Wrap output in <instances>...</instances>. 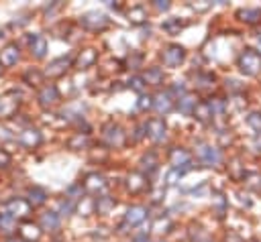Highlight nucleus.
Listing matches in <instances>:
<instances>
[{
	"mask_svg": "<svg viewBox=\"0 0 261 242\" xmlns=\"http://www.w3.org/2000/svg\"><path fill=\"white\" fill-rule=\"evenodd\" d=\"M257 53H259V55H261V37H259V39H257Z\"/></svg>",
	"mask_w": 261,
	"mask_h": 242,
	"instance_id": "55",
	"label": "nucleus"
},
{
	"mask_svg": "<svg viewBox=\"0 0 261 242\" xmlns=\"http://www.w3.org/2000/svg\"><path fill=\"white\" fill-rule=\"evenodd\" d=\"M80 216H90V214H94L96 211V201L94 199H80Z\"/></svg>",
	"mask_w": 261,
	"mask_h": 242,
	"instance_id": "40",
	"label": "nucleus"
},
{
	"mask_svg": "<svg viewBox=\"0 0 261 242\" xmlns=\"http://www.w3.org/2000/svg\"><path fill=\"white\" fill-rule=\"evenodd\" d=\"M161 59H163V65L167 67H177L184 59H186V49L181 45H167L161 53Z\"/></svg>",
	"mask_w": 261,
	"mask_h": 242,
	"instance_id": "11",
	"label": "nucleus"
},
{
	"mask_svg": "<svg viewBox=\"0 0 261 242\" xmlns=\"http://www.w3.org/2000/svg\"><path fill=\"white\" fill-rule=\"evenodd\" d=\"M67 146L71 150H82V148H88L90 146V136L86 132H75L67 138Z\"/></svg>",
	"mask_w": 261,
	"mask_h": 242,
	"instance_id": "27",
	"label": "nucleus"
},
{
	"mask_svg": "<svg viewBox=\"0 0 261 242\" xmlns=\"http://www.w3.org/2000/svg\"><path fill=\"white\" fill-rule=\"evenodd\" d=\"M192 116H194L198 122H202V124H206V122L214 120V118H212V110H210L208 102H198V106H196V110L192 112Z\"/></svg>",
	"mask_w": 261,
	"mask_h": 242,
	"instance_id": "29",
	"label": "nucleus"
},
{
	"mask_svg": "<svg viewBox=\"0 0 261 242\" xmlns=\"http://www.w3.org/2000/svg\"><path fill=\"white\" fill-rule=\"evenodd\" d=\"M108 16L104 12H98V10H88L80 16V24L86 28V31H92V33H100L108 26Z\"/></svg>",
	"mask_w": 261,
	"mask_h": 242,
	"instance_id": "5",
	"label": "nucleus"
},
{
	"mask_svg": "<svg viewBox=\"0 0 261 242\" xmlns=\"http://www.w3.org/2000/svg\"><path fill=\"white\" fill-rule=\"evenodd\" d=\"M106 177L102 175V173H98V171H92V173H88L86 177H84V181H82V187H84V191H88L90 195H96V193H102L104 189H106Z\"/></svg>",
	"mask_w": 261,
	"mask_h": 242,
	"instance_id": "9",
	"label": "nucleus"
},
{
	"mask_svg": "<svg viewBox=\"0 0 261 242\" xmlns=\"http://www.w3.org/2000/svg\"><path fill=\"white\" fill-rule=\"evenodd\" d=\"M237 67L241 69V73L253 77L261 71V55L255 49H245L237 59Z\"/></svg>",
	"mask_w": 261,
	"mask_h": 242,
	"instance_id": "1",
	"label": "nucleus"
},
{
	"mask_svg": "<svg viewBox=\"0 0 261 242\" xmlns=\"http://www.w3.org/2000/svg\"><path fill=\"white\" fill-rule=\"evenodd\" d=\"M143 65V55L137 51H130V55L126 57V67L128 69H139Z\"/></svg>",
	"mask_w": 261,
	"mask_h": 242,
	"instance_id": "41",
	"label": "nucleus"
},
{
	"mask_svg": "<svg viewBox=\"0 0 261 242\" xmlns=\"http://www.w3.org/2000/svg\"><path fill=\"white\" fill-rule=\"evenodd\" d=\"M41 232H43V230H41L37 224H31V222H24V224L18 228L20 240H39Z\"/></svg>",
	"mask_w": 261,
	"mask_h": 242,
	"instance_id": "28",
	"label": "nucleus"
},
{
	"mask_svg": "<svg viewBox=\"0 0 261 242\" xmlns=\"http://www.w3.org/2000/svg\"><path fill=\"white\" fill-rule=\"evenodd\" d=\"M137 108L141 110V112H147V110H151L153 108V96H145V94H141L139 96V100H137Z\"/></svg>",
	"mask_w": 261,
	"mask_h": 242,
	"instance_id": "42",
	"label": "nucleus"
},
{
	"mask_svg": "<svg viewBox=\"0 0 261 242\" xmlns=\"http://www.w3.org/2000/svg\"><path fill=\"white\" fill-rule=\"evenodd\" d=\"M96 61H98V51L92 49V47H88V49H82V51L75 55V59H73V67L80 69V71H84V69H90Z\"/></svg>",
	"mask_w": 261,
	"mask_h": 242,
	"instance_id": "15",
	"label": "nucleus"
},
{
	"mask_svg": "<svg viewBox=\"0 0 261 242\" xmlns=\"http://www.w3.org/2000/svg\"><path fill=\"white\" fill-rule=\"evenodd\" d=\"M145 134L153 140V142H163L167 138V124L163 118H151L145 124Z\"/></svg>",
	"mask_w": 261,
	"mask_h": 242,
	"instance_id": "7",
	"label": "nucleus"
},
{
	"mask_svg": "<svg viewBox=\"0 0 261 242\" xmlns=\"http://www.w3.org/2000/svg\"><path fill=\"white\" fill-rule=\"evenodd\" d=\"M128 87H130L133 92H137V94H143V89H145L147 85H145V81H143L141 75H133V77L128 79Z\"/></svg>",
	"mask_w": 261,
	"mask_h": 242,
	"instance_id": "44",
	"label": "nucleus"
},
{
	"mask_svg": "<svg viewBox=\"0 0 261 242\" xmlns=\"http://www.w3.org/2000/svg\"><path fill=\"white\" fill-rule=\"evenodd\" d=\"M192 6H194L196 10H200V12H202V10H206V8H210V6H212V2H206V4H192Z\"/></svg>",
	"mask_w": 261,
	"mask_h": 242,
	"instance_id": "52",
	"label": "nucleus"
},
{
	"mask_svg": "<svg viewBox=\"0 0 261 242\" xmlns=\"http://www.w3.org/2000/svg\"><path fill=\"white\" fill-rule=\"evenodd\" d=\"M153 171H157V157H155L153 153H147V155H143V159H141V173H143L145 177H149Z\"/></svg>",
	"mask_w": 261,
	"mask_h": 242,
	"instance_id": "31",
	"label": "nucleus"
},
{
	"mask_svg": "<svg viewBox=\"0 0 261 242\" xmlns=\"http://www.w3.org/2000/svg\"><path fill=\"white\" fill-rule=\"evenodd\" d=\"M153 108L159 112V114H167L175 108V98L169 94V89L165 92H159L153 96Z\"/></svg>",
	"mask_w": 261,
	"mask_h": 242,
	"instance_id": "16",
	"label": "nucleus"
},
{
	"mask_svg": "<svg viewBox=\"0 0 261 242\" xmlns=\"http://www.w3.org/2000/svg\"><path fill=\"white\" fill-rule=\"evenodd\" d=\"M65 197L71 199V201L80 199V197H82V183H80V185H69L67 191H65Z\"/></svg>",
	"mask_w": 261,
	"mask_h": 242,
	"instance_id": "47",
	"label": "nucleus"
},
{
	"mask_svg": "<svg viewBox=\"0 0 261 242\" xmlns=\"http://www.w3.org/2000/svg\"><path fill=\"white\" fill-rule=\"evenodd\" d=\"M251 146H253L257 153H261V132H255V136H253V140H251Z\"/></svg>",
	"mask_w": 261,
	"mask_h": 242,
	"instance_id": "51",
	"label": "nucleus"
},
{
	"mask_svg": "<svg viewBox=\"0 0 261 242\" xmlns=\"http://www.w3.org/2000/svg\"><path fill=\"white\" fill-rule=\"evenodd\" d=\"M194 81H196V87H198V89H208V87H212V83H214V75L200 71V73H196Z\"/></svg>",
	"mask_w": 261,
	"mask_h": 242,
	"instance_id": "37",
	"label": "nucleus"
},
{
	"mask_svg": "<svg viewBox=\"0 0 261 242\" xmlns=\"http://www.w3.org/2000/svg\"><path fill=\"white\" fill-rule=\"evenodd\" d=\"M27 201L31 203V207H41L47 201V191L43 187H39V185H33L27 191Z\"/></svg>",
	"mask_w": 261,
	"mask_h": 242,
	"instance_id": "21",
	"label": "nucleus"
},
{
	"mask_svg": "<svg viewBox=\"0 0 261 242\" xmlns=\"http://www.w3.org/2000/svg\"><path fill=\"white\" fill-rule=\"evenodd\" d=\"M59 226H61V216L57 211H45V214H41V218H39V228L41 230L55 232V230H59Z\"/></svg>",
	"mask_w": 261,
	"mask_h": 242,
	"instance_id": "20",
	"label": "nucleus"
},
{
	"mask_svg": "<svg viewBox=\"0 0 261 242\" xmlns=\"http://www.w3.org/2000/svg\"><path fill=\"white\" fill-rule=\"evenodd\" d=\"M22 81L27 85H33V87H39L43 81H45V73L37 67H29L24 73H22Z\"/></svg>",
	"mask_w": 261,
	"mask_h": 242,
	"instance_id": "24",
	"label": "nucleus"
},
{
	"mask_svg": "<svg viewBox=\"0 0 261 242\" xmlns=\"http://www.w3.org/2000/svg\"><path fill=\"white\" fill-rule=\"evenodd\" d=\"M37 100H39V106L41 108H51V106H55L61 100V94H59L57 85L47 83V85H41V89L37 94Z\"/></svg>",
	"mask_w": 261,
	"mask_h": 242,
	"instance_id": "12",
	"label": "nucleus"
},
{
	"mask_svg": "<svg viewBox=\"0 0 261 242\" xmlns=\"http://www.w3.org/2000/svg\"><path fill=\"white\" fill-rule=\"evenodd\" d=\"M20 106V96L16 92H6L0 96V120H6L14 116V112Z\"/></svg>",
	"mask_w": 261,
	"mask_h": 242,
	"instance_id": "6",
	"label": "nucleus"
},
{
	"mask_svg": "<svg viewBox=\"0 0 261 242\" xmlns=\"http://www.w3.org/2000/svg\"><path fill=\"white\" fill-rule=\"evenodd\" d=\"M31 211H33L31 203L27 199H22V197H12V199H8L4 203V216L12 218L14 222L16 220H27L31 216Z\"/></svg>",
	"mask_w": 261,
	"mask_h": 242,
	"instance_id": "4",
	"label": "nucleus"
},
{
	"mask_svg": "<svg viewBox=\"0 0 261 242\" xmlns=\"http://www.w3.org/2000/svg\"><path fill=\"white\" fill-rule=\"evenodd\" d=\"M247 124L255 130V132H261V112H251L247 116Z\"/></svg>",
	"mask_w": 261,
	"mask_h": 242,
	"instance_id": "45",
	"label": "nucleus"
},
{
	"mask_svg": "<svg viewBox=\"0 0 261 242\" xmlns=\"http://www.w3.org/2000/svg\"><path fill=\"white\" fill-rule=\"evenodd\" d=\"M6 242H22L20 238H10V240H6Z\"/></svg>",
	"mask_w": 261,
	"mask_h": 242,
	"instance_id": "56",
	"label": "nucleus"
},
{
	"mask_svg": "<svg viewBox=\"0 0 261 242\" xmlns=\"http://www.w3.org/2000/svg\"><path fill=\"white\" fill-rule=\"evenodd\" d=\"M10 161H12L10 153H8L6 148H0V169H6V167L10 165Z\"/></svg>",
	"mask_w": 261,
	"mask_h": 242,
	"instance_id": "48",
	"label": "nucleus"
},
{
	"mask_svg": "<svg viewBox=\"0 0 261 242\" xmlns=\"http://www.w3.org/2000/svg\"><path fill=\"white\" fill-rule=\"evenodd\" d=\"M196 155H198V161L204 165V167H218L222 163V153L220 148L208 144V142H198L196 146Z\"/></svg>",
	"mask_w": 261,
	"mask_h": 242,
	"instance_id": "3",
	"label": "nucleus"
},
{
	"mask_svg": "<svg viewBox=\"0 0 261 242\" xmlns=\"http://www.w3.org/2000/svg\"><path fill=\"white\" fill-rule=\"evenodd\" d=\"M2 69H4V67H2V65H0V73H2Z\"/></svg>",
	"mask_w": 261,
	"mask_h": 242,
	"instance_id": "57",
	"label": "nucleus"
},
{
	"mask_svg": "<svg viewBox=\"0 0 261 242\" xmlns=\"http://www.w3.org/2000/svg\"><path fill=\"white\" fill-rule=\"evenodd\" d=\"M208 106L212 110V118H222L224 112H226V104L220 100V98H210L208 100Z\"/></svg>",
	"mask_w": 261,
	"mask_h": 242,
	"instance_id": "38",
	"label": "nucleus"
},
{
	"mask_svg": "<svg viewBox=\"0 0 261 242\" xmlns=\"http://www.w3.org/2000/svg\"><path fill=\"white\" fill-rule=\"evenodd\" d=\"M224 132H226V130H220V132H218V136H220V144H222V146H226V144H230V142H232L230 132H228V134H224Z\"/></svg>",
	"mask_w": 261,
	"mask_h": 242,
	"instance_id": "50",
	"label": "nucleus"
},
{
	"mask_svg": "<svg viewBox=\"0 0 261 242\" xmlns=\"http://www.w3.org/2000/svg\"><path fill=\"white\" fill-rule=\"evenodd\" d=\"M126 16H128V22L130 24H145L147 22V10L143 6H133L126 12Z\"/></svg>",
	"mask_w": 261,
	"mask_h": 242,
	"instance_id": "33",
	"label": "nucleus"
},
{
	"mask_svg": "<svg viewBox=\"0 0 261 242\" xmlns=\"http://www.w3.org/2000/svg\"><path fill=\"white\" fill-rule=\"evenodd\" d=\"M0 218H2V216H0Z\"/></svg>",
	"mask_w": 261,
	"mask_h": 242,
	"instance_id": "58",
	"label": "nucleus"
},
{
	"mask_svg": "<svg viewBox=\"0 0 261 242\" xmlns=\"http://www.w3.org/2000/svg\"><path fill=\"white\" fill-rule=\"evenodd\" d=\"M124 140H126V134H124V130L120 128V124H116V122H106L104 126H102V142L106 144V146H110V148H118V146H122L124 144Z\"/></svg>",
	"mask_w": 261,
	"mask_h": 242,
	"instance_id": "2",
	"label": "nucleus"
},
{
	"mask_svg": "<svg viewBox=\"0 0 261 242\" xmlns=\"http://www.w3.org/2000/svg\"><path fill=\"white\" fill-rule=\"evenodd\" d=\"M0 138H2V140H8V138H12V136L8 134V130H6L4 126H0Z\"/></svg>",
	"mask_w": 261,
	"mask_h": 242,
	"instance_id": "53",
	"label": "nucleus"
},
{
	"mask_svg": "<svg viewBox=\"0 0 261 242\" xmlns=\"http://www.w3.org/2000/svg\"><path fill=\"white\" fill-rule=\"evenodd\" d=\"M153 6H155L159 12H165V10H169V6H171V4H169V0H155V2H153Z\"/></svg>",
	"mask_w": 261,
	"mask_h": 242,
	"instance_id": "49",
	"label": "nucleus"
},
{
	"mask_svg": "<svg viewBox=\"0 0 261 242\" xmlns=\"http://www.w3.org/2000/svg\"><path fill=\"white\" fill-rule=\"evenodd\" d=\"M73 203H75V201H71V199H67V197L61 199V201H59V211H57V214H59V216H71L73 209H75Z\"/></svg>",
	"mask_w": 261,
	"mask_h": 242,
	"instance_id": "43",
	"label": "nucleus"
},
{
	"mask_svg": "<svg viewBox=\"0 0 261 242\" xmlns=\"http://www.w3.org/2000/svg\"><path fill=\"white\" fill-rule=\"evenodd\" d=\"M29 51L35 59H43L47 55V39L43 35H33L29 37Z\"/></svg>",
	"mask_w": 261,
	"mask_h": 242,
	"instance_id": "19",
	"label": "nucleus"
},
{
	"mask_svg": "<svg viewBox=\"0 0 261 242\" xmlns=\"http://www.w3.org/2000/svg\"><path fill=\"white\" fill-rule=\"evenodd\" d=\"M149 211L145 205H130L124 214V220H122V228L128 226V228H135V226H141L145 220H147Z\"/></svg>",
	"mask_w": 261,
	"mask_h": 242,
	"instance_id": "13",
	"label": "nucleus"
},
{
	"mask_svg": "<svg viewBox=\"0 0 261 242\" xmlns=\"http://www.w3.org/2000/svg\"><path fill=\"white\" fill-rule=\"evenodd\" d=\"M20 59V49L14 43H8L4 49H0V65L2 67H12Z\"/></svg>",
	"mask_w": 261,
	"mask_h": 242,
	"instance_id": "18",
	"label": "nucleus"
},
{
	"mask_svg": "<svg viewBox=\"0 0 261 242\" xmlns=\"http://www.w3.org/2000/svg\"><path fill=\"white\" fill-rule=\"evenodd\" d=\"M184 175H186V169H173V167H171V171L167 173V183H169V185H175Z\"/></svg>",
	"mask_w": 261,
	"mask_h": 242,
	"instance_id": "46",
	"label": "nucleus"
},
{
	"mask_svg": "<svg viewBox=\"0 0 261 242\" xmlns=\"http://www.w3.org/2000/svg\"><path fill=\"white\" fill-rule=\"evenodd\" d=\"M169 163L173 169H186L190 171L192 169V153L184 146H173L169 150Z\"/></svg>",
	"mask_w": 261,
	"mask_h": 242,
	"instance_id": "8",
	"label": "nucleus"
},
{
	"mask_svg": "<svg viewBox=\"0 0 261 242\" xmlns=\"http://www.w3.org/2000/svg\"><path fill=\"white\" fill-rule=\"evenodd\" d=\"M226 171H228V177L232 179V181H243L245 179V165L241 163V159L239 157H234V159H230L228 161V167H226Z\"/></svg>",
	"mask_w": 261,
	"mask_h": 242,
	"instance_id": "26",
	"label": "nucleus"
},
{
	"mask_svg": "<svg viewBox=\"0 0 261 242\" xmlns=\"http://www.w3.org/2000/svg\"><path fill=\"white\" fill-rule=\"evenodd\" d=\"M147 187H149V181H147V177L141 171H133V173L126 175V189L130 193H135V195L137 193H143Z\"/></svg>",
	"mask_w": 261,
	"mask_h": 242,
	"instance_id": "17",
	"label": "nucleus"
},
{
	"mask_svg": "<svg viewBox=\"0 0 261 242\" xmlns=\"http://www.w3.org/2000/svg\"><path fill=\"white\" fill-rule=\"evenodd\" d=\"M16 140H18V144L24 146V148H37V146L43 142V134H41L39 128L27 126V128H22V130L18 132Z\"/></svg>",
	"mask_w": 261,
	"mask_h": 242,
	"instance_id": "10",
	"label": "nucleus"
},
{
	"mask_svg": "<svg viewBox=\"0 0 261 242\" xmlns=\"http://www.w3.org/2000/svg\"><path fill=\"white\" fill-rule=\"evenodd\" d=\"M135 242H151L147 236H139V238H135Z\"/></svg>",
	"mask_w": 261,
	"mask_h": 242,
	"instance_id": "54",
	"label": "nucleus"
},
{
	"mask_svg": "<svg viewBox=\"0 0 261 242\" xmlns=\"http://www.w3.org/2000/svg\"><path fill=\"white\" fill-rule=\"evenodd\" d=\"M143 81H145V85H161L163 81H165V73H163V69L161 67H149L143 75Z\"/></svg>",
	"mask_w": 261,
	"mask_h": 242,
	"instance_id": "22",
	"label": "nucleus"
},
{
	"mask_svg": "<svg viewBox=\"0 0 261 242\" xmlns=\"http://www.w3.org/2000/svg\"><path fill=\"white\" fill-rule=\"evenodd\" d=\"M184 26H186V22H184V20H179V18H167V20L161 24V28H163L167 35H177Z\"/></svg>",
	"mask_w": 261,
	"mask_h": 242,
	"instance_id": "36",
	"label": "nucleus"
},
{
	"mask_svg": "<svg viewBox=\"0 0 261 242\" xmlns=\"http://www.w3.org/2000/svg\"><path fill=\"white\" fill-rule=\"evenodd\" d=\"M71 59L69 57H57V59H51L49 61V65H47V69L43 71L45 73V77H61V75H65V71L71 67Z\"/></svg>",
	"mask_w": 261,
	"mask_h": 242,
	"instance_id": "14",
	"label": "nucleus"
},
{
	"mask_svg": "<svg viewBox=\"0 0 261 242\" xmlns=\"http://www.w3.org/2000/svg\"><path fill=\"white\" fill-rule=\"evenodd\" d=\"M114 205H116L114 197H110V195H102V197H98V199H96V214L106 216V214H110V211H112V207H114Z\"/></svg>",
	"mask_w": 261,
	"mask_h": 242,
	"instance_id": "32",
	"label": "nucleus"
},
{
	"mask_svg": "<svg viewBox=\"0 0 261 242\" xmlns=\"http://www.w3.org/2000/svg\"><path fill=\"white\" fill-rule=\"evenodd\" d=\"M228 209V199L222 193H214L212 195V211L216 214V218H222Z\"/></svg>",
	"mask_w": 261,
	"mask_h": 242,
	"instance_id": "30",
	"label": "nucleus"
},
{
	"mask_svg": "<svg viewBox=\"0 0 261 242\" xmlns=\"http://www.w3.org/2000/svg\"><path fill=\"white\" fill-rule=\"evenodd\" d=\"M188 234H190V242H210V234L198 224H192Z\"/></svg>",
	"mask_w": 261,
	"mask_h": 242,
	"instance_id": "34",
	"label": "nucleus"
},
{
	"mask_svg": "<svg viewBox=\"0 0 261 242\" xmlns=\"http://www.w3.org/2000/svg\"><path fill=\"white\" fill-rule=\"evenodd\" d=\"M237 18L245 24H257L261 20V8H241L237 10Z\"/></svg>",
	"mask_w": 261,
	"mask_h": 242,
	"instance_id": "23",
	"label": "nucleus"
},
{
	"mask_svg": "<svg viewBox=\"0 0 261 242\" xmlns=\"http://www.w3.org/2000/svg\"><path fill=\"white\" fill-rule=\"evenodd\" d=\"M175 106H177V110H179L181 114L190 116V114L196 110V106H198V100H196V96H192V94H186V96L177 98Z\"/></svg>",
	"mask_w": 261,
	"mask_h": 242,
	"instance_id": "25",
	"label": "nucleus"
},
{
	"mask_svg": "<svg viewBox=\"0 0 261 242\" xmlns=\"http://www.w3.org/2000/svg\"><path fill=\"white\" fill-rule=\"evenodd\" d=\"M171 228H173V222H171L169 218H157V220L153 222V230L159 232V234H167Z\"/></svg>",
	"mask_w": 261,
	"mask_h": 242,
	"instance_id": "39",
	"label": "nucleus"
},
{
	"mask_svg": "<svg viewBox=\"0 0 261 242\" xmlns=\"http://www.w3.org/2000/svg\"><path fill=\"white\" fill-rule=\"evenodd\" d=\"M243 183H245L247 189H251L255 193H261V173H247Z\"/></svg>",
	"mask_w": 261,
	"mask_h": 242,
	"instance_id": "35",
	"label": "nucleus"
}]
</instances>
